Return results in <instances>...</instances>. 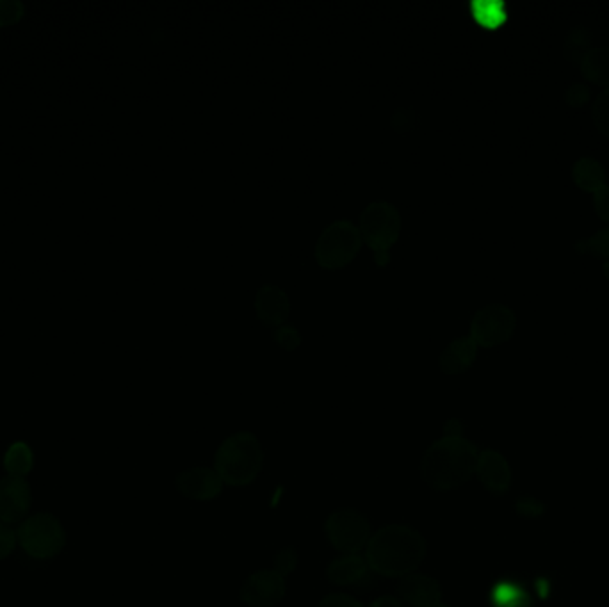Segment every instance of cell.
Returning a JSON list of instances; mask_svg holds the SVG:
<instances>
[{
    "instance_id": "6da1fadb",
    "label": "cell",
    "mask_w": 609,
    "mask_h": 607,
    "mask_svg": "<svg viewBox=\"0 0 609 607\" xmlns=\"http://www.w3.org/2000/svg\"><path fill=\"white\" fill-rule=\"evenodd\" d=\"M426 542L412 527H383L367 543L366 561L371 570L383 577H405L423 563Z\"/></svg>"
},
{
    "instance_id": "7a4b0ae2",
    "label": "cell",
    "mask_w": 609,
    "mask_h": 607,
    "mask_svg": "<svg viewBox=\"0 0 609 607\" xmlns=\"http://www.w3.org/2000/svg\"><path fill=\"white\" fill-rule=\"evenodd\" d=\"M478 456V449L469 440L446 435L424 454L421 476L435 490H453L471 479L476 472Z\"/></svg>"
},
{
    "instance_id": "3957f363",
    "label": "cell",
    "mask_w": 609,
    "mask_h": 607,
    "mask_svg": "<svg viewBox=\"0 0 609 607\" xmlns=\"http://www.w3.org/2000/svg\"><path fill=\"white\" fill-rule=\"evenodd\" d=\"M262 463L264 453L259 440L252 433L241 431L221 444L214 458V470L223 483L244 486L259 476Z\"/></svg>"
},
{
    "instance_id": "277c9868",
    "label": "cell",
    "mask_w": 609,
    "mask_h": 607,
    "mask_svg": "<svg viewBox=\"0 0 609 607\" xmlns=\"http://www.w3.org/2000/svg\"><path fill=\"white\" fill-rule=\"evenodd\" d=\"M17 536L22 549L36 559L54 558L63 551L66 543L65 529L49 513L27 518L18 529Z\"/></svg>"
},
{
    "instance_id": "5b68a950",
    "label": "cell",
    "mask_w": 609,
    "mask_h": 607,
    "mask_svg": "<svg viewBox=\"0 0 609 607\" xmlns=\"http://www.w3.org/2000/svg\"><path fill=\"white\" fill-rule=\"evenodd\" d=\"M362 235L351 221H335L319 237L316 259L325 269H339L357 257Z\"/></svg>"
},
{
    "instance_id": "8992f818",
    "label": "cell",
    "mask_w": 609,
    "mask_h": 607,
    "mask_svg": "<svg viewBox=\"0 0 609 607\" xmlns=\"http://www.w3.org/2000/svg\"><path fill=\"white\" fill-rule=\"evenodd\" d=\"M360 235L376 253L385 255L392 244L398 241L401 232V216L394 205L374 202L360 216Z\"/></svg>"
},
{
    "instance_id": "52a82bcc",
    "label": "cell",
    "mask_w": 609,
    "mask_h": 607,
    "mask_svg": "<svg viewBox=\"0 0 609 607\" xmlns=\"http://www.w3.org/2000/svg\"><path fill=\"white\" fill-rule=\"evenodd\" d=\"M325 533L333 547L346 554H355L371 540L366 517L350 508L333 511L326 520Z\"/></svg>"
},
{
    "instance_id": "ba28073f",
    "label": "cell",
    "mask_w": 609,
    "mask_h": 607,
    "mask_svg": "<svg viewBox=\"0 0 609 607\" xmlns=\"http://www.w3.org/2000/svg\"><path fill=\"white\" fill-rule=\"evenodd\" d=\"M517 319L512 308L488 305L472 317L471 339L483 348H494L512 337Z\"/></svg>"
},
{
    "instance_id": "9c48e42d",
    "label": "cell",
    "mask_w": 609,
    "mask_h": 607,
    "mask_svg": "<svg viewBox=\"0 0 609 607\" xmlns=\"http://www.w3.org/2000/svg\"><path fill=\"white\" fill-rule=\"evenodd\" d=\"M284 595V575L277 570L255 572L241 588V600L250 607H275Z\"/></svg>"
},
{
    "instance_id": "30bf717a",
    "label": "cell",
    "mask_w": 609,
    "mask_h": 607,
    "mask_svg": "<svg viewBox=\"0 0 609 607\" xmlns=\"http://www.w3.org/2000/svg\"><path fill=\"white\" fill-rule=\"evenodd\" d=\"M175 485L184 497L195 499V501H211L221 494L223 481L216 470L195 467V469L180 472L175 479Z\"/></svg>"
},
{
    "instance_id": "8fae6325",
    "label": "cell",
    "mask_w": 609,
    "mask_h": 607,
    "mask_svg": "<svg viewBox=\"0 0 609 607\" xmlns=\"http://www.w3.org/2000/svg\"><path fill=\"white\" fill-rule=\"evenodd\" d=\"M31 508V488L24 478L0 479V520L18 522Z\"/></svg>"
},
{
    "instance_id": "7c38bea8",
    "label": "cell",
    "mask_w": 609,
    "mask_h": 607,
    "mask_svg": "<svg viewBox=\"0 0 609 607\" xmlns=\"http://www.w3.org/2000/svg\"><path fill=\"white\" fill-rule=\"evenodd\" d=\"M398 593L412 607H439L442 599L439 583L428 575H405L398 584Z\"/></svg>"
},
{
    "instance_id": "4fadbf2b",
    "label": "cell",
    "mask_w": 609,
    "mask_h": 607,
    "mask_svg": "<svg viewBox=\"0 0 609 607\" xmlns=\"http://www.w3.org/2000/svg\"><path fill=\"white\" fill-rule=\"evenodd\" d=\"M476 474H478L481 483L494 494H504L512 483L510 467H508V463L503 456L496 451H483L478 456Z\"/></svg>"
},
{
    "instance_id": "5bb4252c",
    "label": "cell",
    "mask_w": 609,
    "mask_h": 607,
    "mask_svg": "<svg viewBox=\"0 0 609 607\" xmlns=\"http://www.w3.org/2000/svg\"><path fill=\"white\" fill-rule=\"evenodd\" d=\"M478 344L471 337L456 339L440 357V367L446 374L465 373L476 360Z\"/></svg>"
},
{
    "instance_id": "9a60e30c",
    "label": "cell",
    "mask_w": 609,
    "mask_h": 607,
    "mask_svg": "<svg viewBox=\"0 0 609 607\" xmlns=\"http://www.w3.org/2000/svg\"><path fill=\"white\" fill-rule=\"evenodd\" d=\"M257 312L264 323H284L289 314V300L285 292L273 285L262 287L257 294Z\"/></svg>"
},
{
    "instance_id": "2e32d148",
    "label": "cell",
    "mask_w": 609,
    "mask_h": 607,
    "mask_svg": "<svg viewBox=\"0 0 609 607\" xmlns=\"http://www.w3.org/2000/svg\"><path fill=\"white\" fill-rule=\"evenodd\" d=\"M367 572H369V565H367L366 559L360 558L357 554L335 559L330 563V567L326 568L328 581L337 586L360 583L362 579H366Z\"/></svg>"
},
{
    "instance_id": "e0dca14e",
    "label": "cell",
    "mask_w": 609,
    "mask_h": 607,
    "mask_svg": "<svg viewBox=\"0 0 609 607\" xmlns=\"http://www.w3.org/2000/svg\"><path fill=\"white\" fill-rule=\"evenodd\" d=\"M572 179L579 189L586 193H597L606 182V171L599 161L592 157H583L572 168Z\"/></svg>"
},
{
    "instance_id": "ac0fdd59",
    "label": "cell",
    "mask_w": 609,
    "mask_h": 607,
    "mask_svg": "<svg viewBox=\"0 0 609 607\" xmlns=\"http://www.w3.org/2000/svg\"><path fill=\"white\" fill-rule=\"evenodd\" d=\"M579 66L586 81L609 86V47L590 50Z\"/></svg>"
},
{
    "instance_id": "d6986e66",
    "label": "cell",
    "mask_w": 609,
    "mask_h": 607,
    "mask_svg": "<svg viewBox=\"0 0 609 607\" xmlns=\"http://www.w3.org/2000/svg\"><path fill=\"white\" fill-rule=\"evenodd\" d=\"M34 456L31 447L24 442H17L9 447L4 456V467L13 478H24L33 470Z\"/></svg>"
},
{
    "instance_id": "ffe728a7",
    "label": "cell",
    "mask_w": 609,
    "mask_h": 607,
    "mask_svg": "<svg viewBox=\"0 0 609 607\" xmlns=\"http://www.w3.org/2000/svg\"><path fill=\"white\" fill-rule=\"evenodd\" d=\"M590 45H592V34L583 25H577L565 38L563 54L572 65H581L586 54L590 52Z\"/></svg>"
},
{
    "instance_id": "44dd1931",
    "label": "cell",
    "mask_w": 609,
    "mask_h": 607,
    "mask_svg": "<svg viewBox=\"0 0 609 607\" xmlns=\"http://www.w3.org/2000/svg\"><path fill=\"white\" fill-rule=\"evenodd\" d=\"M576 250L579 253L593 255L597 259L609 260V228L599 230L597 234L588 237V239L577 241Z\"/></svg>"
},
{
    "instance_id": "7402d4cb",
    "label": "cell",
    "mask_w": 609,
    "mask_h": 607,
    "mask_svg": "<svg viewBox=\"0 0 609 607\" xmlns=\"http://www.w3.org/2000/svg\"><path fill=\"white\" fill-rule=\"evenodd\" d=\"M593 123L597 130L609 138V88L602 91L592 109Z\"/></svg>"
},
{
    "instance_id": "603a6c76",
    "label": "cell",
    "mask_w": 609,
    "mask_h": 607,
    "mask_svg": "<svg viewBox=\"0 0 609 607\" xmlns=\"http://www.w3.org/2000/svg\"><path fill=\"white\" fill-rule=\"evenodd\" d=\"M25 15L24 2L20 0H0V27L17 25Z\"/></svg>"
},
{
    "instance_id": "cb8c5ba5",
    "label": "cell",
    "mask_w": 609,
    "mask_h": 607,
    "mask_svg": "<svg viewBox=\"0 0 609 607\" xmlns=\"http://www.w3.org/2000/svg\"><path fill=\"white\" fill-rule=\"evenodd\" d=\"M590 100V90L585 84H572L569 90L565 91V102L572 107H583Z\"/></svg>"
},
{
    "instance_id": "d4e9b609",
    "label": "cell",
    "mask_w": 609,
    "mask_h": 607,
    "mask_svg": "<svg viewBox=\"0 0 609 607\" xmlns=\"http://www.w3.org/2000/svg\"><path fill=\"white\" fill-rule=\"evenodd\" d=\"M593 207L602 221L609 223V186H604L593 196Z\"/></svg>"
},
{
    "instance_id": "484cf974",
    "label": "cell",
    "mask_w": 609,
    "mask_h": 607,
    "mask_svg": "<svg viewBox=\"0 0 609 607\" xmlns=\"http://www.w3.org/2000/svg\"><path fill=\"white\" fill-rule=\"evenodd\" d=\"M317 607H362L358 600L344 593H332L319 602Z\"/></svg>"
},
{
    "instance_id": "4316f807",
    "label": "cell",
    "mask_w": 609,
    "mask_h": 607,
    "mask_svg": "<svg viewBox=\"0 0 609 607\" xmlns=\"http://www.w3.org/2000/svg\"><path fill=\"white\" fill-rule=\"evenodd\" d=\"M15 533L9 527L0 524V559L8 558L9 554L15 549Z\"/></svg>"
},
{
    "instance_id": "83f0119b",
    "label": "cell",
    "mask_w": 609,
    "mask_h": 607,
    "mask_svg": "<svg viewBox=\"0 0 609 607\" xmlns=\"http://www.w3.org/2000/svg\"><path fill=\"white\" fill-rule=\"evenodd\" d=\"M294 565H296V554L291 549H285L284 552H280L277 558V572L284 575L287 572H291L293 570Z\"/></svg>"
},
{
    "instance_id": "f1b7e54d",
    "label": "cell",
    "mask_w": 609,
    "mask_h": 607,
    "mask_svg": "<svg viewBox=\"0 0 609 607\" xmlns=\"http://www.w3.org/2000/svg\"><path fill=\"white\" fill-rule=\"evenodd\" d=\"M369 607H403L396 597H380V599L374 600L373 604Z\"/></svg>"
},
{
    "instance_id": "f546056e",
    "label": "cell",
    "mask_w": 609,
    "mask_h": 607,
    "mask_svg": "<svg viewBox=\"0 0 609 607\" xmlns=\"http://www.w3.org/2000/svg\"><path fill=\"white\" fill-rule=\"evenodd\" d=\"M439 607H444V606H442V604H440V606H439Z\"/></svg>"
},
{
    "instance_id": "4dcf8cb0",
    "label": "cell",
    "mask_w": 609,
    "mask_h": 607,
    "mask_svg": "<svg viewBox=\"0 0 609 607\" xmlns=\"http://www.w3.org/2000/svg\"><path fill=\"white\" fill-rule=\"evenodd\" d=\"M526 607H531V606H526Z\"/></svg>"
}]
</instances>
